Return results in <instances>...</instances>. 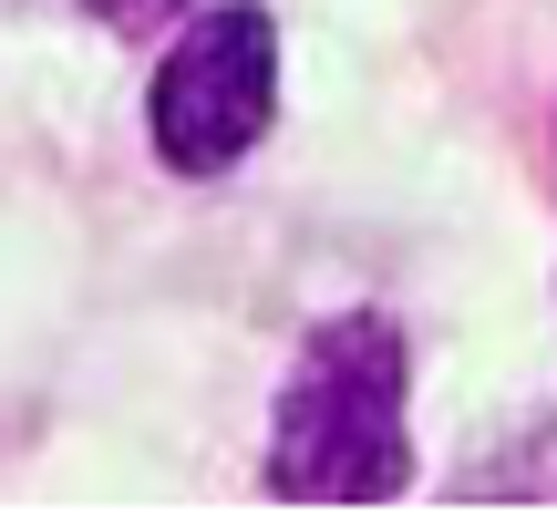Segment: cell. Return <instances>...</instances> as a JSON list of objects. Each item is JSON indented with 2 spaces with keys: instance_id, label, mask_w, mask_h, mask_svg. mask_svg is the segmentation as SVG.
Instances as JSON below:
<instances>
[{
  "instance_id": "7a4b0ae2",
  "label": "cell",
  "mask_w": 557,
  "mask_h": 516,
  "mask_svg": "<svg viewBox=\"0 0 557 516\" xmlns=\"http://www.w3.org/2000/svg\"><path fill=\"white\" fill-rule=\"evenodd\" d=\"M278 114V21L259 0H218L176 32V52L145 83V145L165 176H227L259 156Z\"/></svg>"
},
{
  "instance_id": "6da1fadb",
  "label": "cell",
  "mask_w": 557,
  "mask_h": 516,
  "mask_svg": "<svg viewBox=\"0 0 557 516\" xmlns=\"http://www.w3.org/2000/svg\"><path fill=\"white\" fill-rule=\"evenodd\" d=\"M413 352L382 310H341L299 341L269 414V496L289 506H382L413 476Z\"/></svg>"
},
{
  "instance_id": "3957f363",
  "label": "cell",
  "mask_w": 557,
  "mask_h": 516,
  "mask_svg": "<svg viewBox=\"0 0 557 516\" xmlns=\"http://www.w3.org/2000/svg\"><path fill=\"white\" fill-rule=\"evenodd\" d=\"M41 11H73L94 32H114V41H156L165 21H186V0H41Z\"/></svg>"
}]
</instances>
